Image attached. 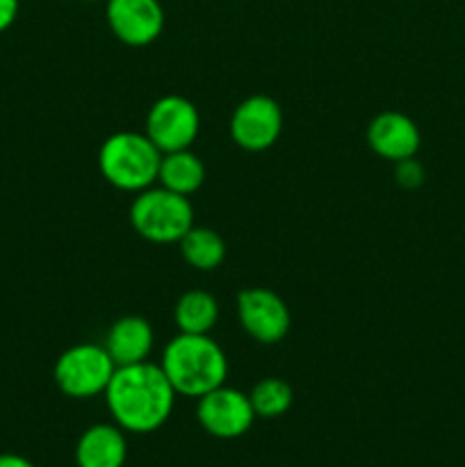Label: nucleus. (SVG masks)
Wrapping results in <instances>:
<instances>
[{
  "mask_svg": "<svg viewBox=\"0 0 465 467\" xmlns=\"http://www.w3.org/2000/svg\"><path fill=\"white\" fill-rule=\"evenodd\" d=\"M103 395L114 424L128 433L158 431L171 418L178 397L162 368L149 360L114 369Z\"/></svg>",
  "mask_w": 465,
  "mask_h": 467,
  "instance_id": "f257e3e1",
  "label": "nucleus"
},
{
  "mask_svg": "<svg viewBox=\"0 0 465 467\" xmlns=\"http://www.w3.org/2000/svg\"><path fill=\"white\" fill-rule=\"evenodd\" d=\"M160 368L167 374L176 395L199 397L223 386L228 377V358L210 336L178 333L164 347Z\"/></svg>",
  "mask_w": 465,
  "mask_h": 467,
  "instance_id": "f03ea898",
  "label": "nucleus"
},
{
  "mask_svg": "<svg viewBox=\"0 0 465 467\" xmlns=\"http://www.w3.org/2000/svg\"><path fill=\"white\" fill-rule=\"evenodd\" d=\"M162 153L146 132L121 130L109 135L98 150V169L105 181L121 192H141L158 182Z\"/></svg>",
  "mask_w": 465,
  "mask_h": 467,
  "instance_id": "7ed1b4c3",
  "label": "nucleus"
},
{
  "mask_svg": "<svg viewBox=\"0 0 465 467\" xmlns=\"http://www.w3.org/2000/svg\"><path fill=\"white\" fill-rule=\"evenodd\" d=\"M130 223L137 235L153 244H178L194 226V208L190 196L150 185L137 192L130 205Z\"/></svg>",
  "mask_w": 465,
  "mask_h": 467,
  "instance_id": "20e7f679",
  "label": "nucleus"
},
{
  "mask_svg": "<svg viewBox=\"0 0 465 467\" xmlns=\"http://www.w3.org/2000/svg\"><path fill=\"white\" fill-rule=\"evenodd\" d=\"M114 360L105 351L103 345H82L68 347L57 358L53 369V379L59 390L71 400H89V397L103 395L114 377Z\"/></svg>",
  "mask_w": 465,
  "mask_h": 467,
  "instance_id": "39448f33",
  "label": "nucleus"
},
{
  "mask_svg": "<svg viewBox=\"0 0 465 467\" xmlns=\"http://www.w3.org/2000/svg\"><path fill=\"white\" fill-rule=\"evenodd\" d=\"M201 130V117L190 99L178 94L162 96L146 114V137L158 146L160 153L191 149Z\"/></svg>",
  "mask_w": 465,
  "mask_h": 467,
  "instance_id": "423d86ee",
  "label": "nucleus"
},
{
  "mask_svg": "<svg viewBox=\"0 0 465 467\" xmlns=\"http://www.w3.org/2000/svg\"><path fill=\"white\" fill-rule=\"evenodd\" d=\"M196 420L210 436L232 441V438L244 436L253 427L255 413L249 395L223 383V386L210 390L208 395L199 397Z\"/></svg>",
  "mask_w": 465,
  "mask_h": 467,
  "instance_id": "0eeeda50",
  "label": "nucleus"
},
{
  "mask_svg": "<svg viewBox=\"0 0 465 467\" xmlns=\"http://www.w3.org/2000/svg\"><path fill=\"white\" fill-rule=\"evenodd\" d=\"M237 317L246 336H251L260 345H276L292 327L287 304L267 287L242 290L237 295Z\"/></svg>",
  "mask_w": 465,
  "mask_h": 467,
  "instance_id": "6e6552de",
  "label": "nucleus"
},
{
  "mask_svg": "<svg viewBox=\"0 0 465 467\" xmlns=\"http://www.w3.org/2000/svg\"><path fill=\"white\" fill-rule=\"evenodd\" d=\"M283 130V109L272 96L255 94L242 100L231 117V137L240 149L260 153L276 144Z\"/></svg>",
  "mask_w": 465,
  "mask_h": 467,
  "instance_id": "1a4fd4ad",
  "label": "nucleus"
},
{
  "mask_svg": "<svg viewBox=\"0 0 465 467\" xmlns=\"http://www.w3.org/2000/svg\"><path fill=\"white\" fill-rule=\"evenodd\" d=\"M105 18L112 35L126 46L153 44L164 30V7L160 0H108Z\"/></svg>",
  "mask_w": 465,
  "mask_h": 467,
  "instance_id": "9d476101",
  "label": "nucleus"
},
{
  "mask_svg": "<svg viewBox=\"0 0 465 467\" xmlns=\"http://www.w3.org/2000/svg\"><path fill=\"white\" fill-rule=\"evenodd\" d=\"M367 144L378 158L399 162V160L415 158L422 144L419 128L408 114L404 112H381L369 121Z\"/></svg>",
  "mask_w": 465,
  "mask_h": 467,
  "instance_id": "9b49d317",
  "label": "nucleus"
},
{
  "mask_svg": "<svg viewBox=\"0 0 465 467\" xmlns=\"http://www.w3.org/2000/svg\"><path fill=\"white\" fill-rule=\"evenodd\" d=\"M153 342L155 336L149 319L137 317V315H126V317L117 319L109 327L103 347L117 368H126V365H137L149 360L150 351H153Z\"/></svg>",
  "mask_w": 465,
  "mask_h": 467,
  "instance_id": "f8f14e48",
  "label": "nucleus"
},
{
  "mask_svg": "<svg viewBox=\"0 0 465 467\" xmlns=\"http://www.w3.org/2000/svg\"><path fill=\"white\" fill-rule=\"evenodd\" d=\"M126 459V431L119 424H94L76 445L78 467H123Z\"/></svg>",
  "mask_w": 465,
  "mask_h": 467,
  "instance_id": "ddd939ff",
  "label": "nucleus"
},
{
  "mask_svg": "<svg viewBox=\"0 0 465 467\" xmlns=\"http://www.w3.org/2000/svg\"><path fill=\"white\" fill-rule=\"evenodd\" d=\"M158 182L167 190L176 192V194L191 196L205 182V164L190 149L162 153Z\"/></svg>",
  "mask_w": 465,
  "mask_h": 467,
  "instance_id": "4468645a",
  "label": "nucleus"
},
{
  "mask_svg": "<svg viewBox=\"0 0 465 467\" xmlns=\"http://www.w3.org/2000/svg\"><path fill=\"white\" fill-rule=\"evenodd\" d=\"M173 319L181 333L191 336H210L219 319V304L210 292L190 290L176 301Z\"/></svg>",
  "mask_w": 465,
  "mask_h": 467,
  "instance_id": "2eb2a0df",
  "label": "nucleus"
},
{
  "mask_svg": "<svg viewBox=\"0 0 465 467\" xmlns=\"http://www.w3.org/2000/svg\"><path fill=\"white\" fill-rule=\"evenodd\" d=\"M178 244L185 263L199 272H212L226 258V244L212 228L191 226Z\"/></svg>",
  "mask_w": 465,
  "mask_h": 467,
  "instance_id": "dca6fc26",
  "label": "nucleus"
},
{
  "mask_svg": "<svg viewBox=\"0 0 465 467\" xmlns=\"http://www.w3.org/2000/svg\"><path fill=\"white\" fill-rule=\"evenodd\" d=\"M249 400L251 406H253L255 418L274 420L290 410L292 401H294V392H292L290 383L283 381V379L267 377L255 383L253 390L249 392Z\"/></svg>",
  "mask_w": 465,
  "mask_h": 467,
  "instance_id": "f3484780",
  "label": "nucleus"
},
{
  "mask_svg": "<svg viewBox=\"0 0 465 467\" xmlns=\"http://www.w3.org/2000/svg\"><path fill=\"white\" fill-rule=\"evenodd\" d=\"M395 178L404 190H418L424 182L427 173H424V167L415 158L399 160L395 162Z\"/></svg>",
  "mask_w": 465,
  "mask_h": 467,
  "instance_id": "a211bd4d",
  "label": "nucleus"
},
{
  "mask_svg": "<svg viewBox=\"0 0 465 467\" xmlns=\"http://www.w3.org/2000/svg\"><path fill=\"white\" fill-rule=\"evenodd\" d=\"M18 16V0H0V32L9 30Z\"/></svg>",
  "mask_w": 465,
  "mask_h": 467,
  "instance_id": "6ab92c4d",
  "label": "nucleus"
},
{
  "mask_svg": "<svg viewBox=\"0 0 465 467\" xmlns=\"http://www.w3.org/2000/svg\"><path fill=\"white\" fill-rule=\"evenodd\" d=\"M0 467H35L32 461L18 454H0Z\"/></svg>",
  "mask_w": 465,
  "mask_h": 467,
  "instance_id": "aec40b11",
  "label": "nucleus"
},
{
  "mask_svg": "<svg viewBox=\"0 0 465 467\" xmlns=\"http://www.w3.org/2000/svg\"><path fill=\"white\" fill-rule=\"evenodd\" d=\"M85 3H94V0H85Z\"/></svg>",
  "mask_w": 465,
  "mask_h": 467,
  "instance_id": "412c9836",
  "label": "nucleus"
},
{
  "mask_svg": "<svg viewBox=\"0 0 465 467\" xmlns=\"http://www.w3.org/2000/svg\"><path fill=\"white\" fill-rule=\"evenodd\" d=\"M76 467H78V465H76Z\"/></svg>",
  "mask_w": 465,
  "mask_h": 467,
  "instance_id": "4be33fe9",
  "label": "nucleus"
}]
</instances>
